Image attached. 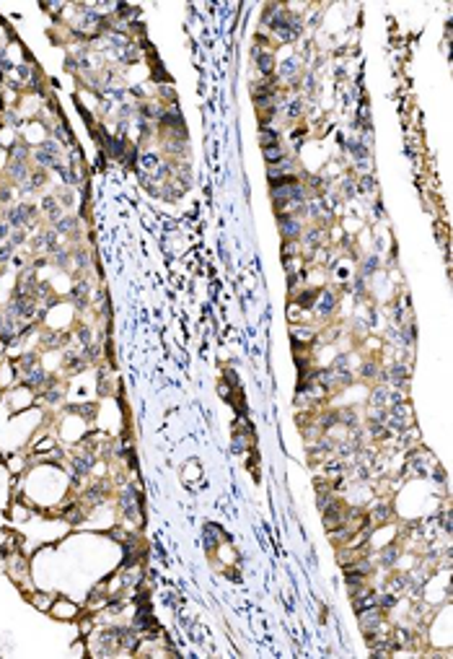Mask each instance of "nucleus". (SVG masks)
I'll list each match as a JSON object with an SVG mask.
<instances>
[{"mask_svg": "<svg viewBox=\"0 0 453 659\" xmlns=\"http://www.w3.org/2000/svg\"><path fill=\"white\" fill-rule=\"evenodd\" d=\"M256 138H259V146H262V148L275 146V143H285V135H282L280 130H275V128H259Z\"/></svg>", "mask_w": 453, "mask_h": 659, "instance_id": "8", "label": "nucleus"}, {"mask_svg": "<svg viewBox=\"0 0 453 659\" xmlns=\"http://www.w3.org/2000/svg\"><path fill=\"white\" fill-rule=\"evenodd\" d=\"M262 156H265V164H275V161H282L285 156H291V148L285 143H275V146H267L262 148ZM295 156V153H293Z\"/></svg>", "mask_w": 453, "mask_h": 659, "instance_id": "7", "label": "nucleus"}, {"mask_svg": "<svg viewBox=\"0 0 453 659\" xmlns=\"http://www.w3.org/2000/svg\"><path fill=\"white\" fill-rule=\"evenodd\" d=\"M23 600L32 602L36 610L49 612V608H52V600H55V594H52V592H39V589H32V592H29Z\"/></svg>", "mask_w": 453, "mask_h": 659, "instance_id": "6", "label": "nucleus"}, {"mask_svg": "<svg viewBox=\"0 0 453 659\" xmlns=\"http://www.w3.org/2000/svg\"><path fill=\"white\" fill-rule=\"evenodd\" d=\"M83 605L75 600H70V597H65V594H55V600H52V608H49V615L55 618V621H62V623H73V621H78L83 615Z\"/></svg>", "mask_w": 453, "mask_h": 659, "instance_id": "1", "label": "nucleus"}, {"mask_svg": "<svg viewBox=\"0 0 453 659\" xmlns=\"http://www.w3.org/2000/svg\"><path fill=\"white\" fill-rule=\"evenodd\" d=\"M225 540H231V535L225 532L223 524H218V522H205V524H202V548H205L208 555L215 553V548Z\"/></svg>", "mask_w": 453, "mask_h": 659, "instance_id": "3", "label": "nucleus"}, {"mask_svg": "<svg viewBox=\"0 0 453 659\" xmlns=\"http://www.w3.org/2000/svg\"><path fill=\"white\" fill-rule=\"evenodd\" d=\"M182 483H184L189 491H199L205 485V470H202V462L195 457H189L182 465Z\"/></svg>", "mask_w": 453, "mask_h": 659, "instance_id": "4", "label": "nucleus"}, {"mask_svg": "<svg viewBox=\"0 0 453 659\" xmlns=\"http://www.w3.org/2000/svg\"><path fill=\"white\" fill-rule=\"evenodd\" d=\"M306 218L301 213L295 216H278V231L282 242H291V239H301L303 231H306Z\"/></svg>", "mask_w": 453, "mask_h": 659, "instance_id": "2", "label": "nucleus"}, {"mask_svg": "<svg viewBox=\"0 0 453 659\" xmlns=\"http://www.w3.org/2000/svg\"><path fill=\"white\" fill-rule=\"evenodd\" d=\"M288 335H291V345H314L316 335H319V327H316L314 322L291 325V327H288Z\"/></svg>", "mask_w": 453, "mask_h": 659, "instance_id": "5", "label": "nucleus"}]
</instances>
